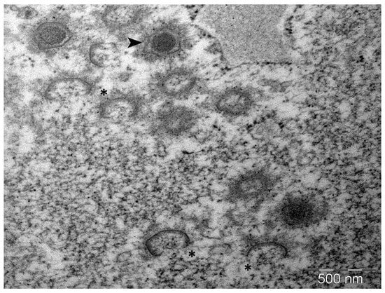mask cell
I'll use <instances>...</instances> for the list:
<instances>
[{"label": "cell", "instance_id": "obj_1", "mask_svg": "<svg viewBox=\"0 0 385 293\" xmlns=\"http://www.w3.org/2000/svg\"><path fill=\"white\" fill-rule=\"evenodd\" d=\"M68 25L56 19L43 20L35 25L29 34V44L34 50L47 53L59 49L72 39Z\"/></svg>", "mask_w": 385, "mask_h": 293}, {"label": "cell", "instance_id": "obj_2", "mask_svg": "<svg viewBox=\"0 0 385 293\" xmlns=\"http://www.w3.org/2000/svg\"><path fill=\"white\" fill-rule=\"evenodd\" d=\"M178 27L161 26L149 34L142 52L149 58L164 59L178 53L182 46L183 34Z\"/></svg>", "mask_w": 385, "mask_h": 293}, {"label": "cell", "instance_id": "obj_3", "mask_svg": "<svg viewBox=\"0 0 385 293\" xmlns=\"http://www.w3.org/2000/svg\"><path fill=\"white\" fill-rule=\"evenodd\" d=\"M198 83V76L192 69L177 67L162 74L156 86L162 96L170 100H181L193 93Z\"/></svg>", "mask_w": 385, "mask_h": 293}, {"label": "cell", "instance_id": "obj_4", "mask_svg": "<svg viewBox=\"0 0 385 293\" xmlns=\"http://www.w3.org/2000/svg\"><path fill=\"white\" fill-rule=\"evenodd\" d=\"M271 186V177L261 170H250L234 179L228 186L226 198L230 202L252 201Z\"/></svg>", "mask_w": 385, "mask_h": 293}, {"label": "cell", "instance_id": "obj_5", "mask_svg": "<svg viewBox=\"0 0 385 293\" xmlns=\"http://www.w3.org/2000/svg\"><path fill=\"white\" fill-rule=\"evenodd\" d=\"M93 86L85 78L64 75L52 79L44 90V97L55 102H69L89 95Z\"/></svg>", "mask_w": 385, "mask_h": 293}, {"label": "cell", "instance_id": "obj_6", "mask_svg": "<svg viewBox=\"0 0 385 293\" xmlns=\"http://www.w3.org/2000/svg\"><path fill=\"white\" fill-rule=\"evenodd\" d=\"M253 95L242 87H231L219 93L214 101L216 111L229 117L248 114L254 107Z\"/></svg>", "mask_w": 385, "mask_h": 293}, {"label": "cell", "instance_id": "obj_7", "mask_svg": "<svg viewBox=\"0 0 385 293\" xmlns=\"http://www.w3.org/2000/svg\"><path fill=\"white\" fill-rule=\"evenodd\" d=\"M141 109V101L132 95H113L104 100L99 105L102 118L114 123H121L134 118Z\"/></svg>", "mask_w": 385, "mask_h": 293}, {"label": "cell", "instance_id": "obj_8", "mask_svg": "<svg viewBox=\"0 0 385 293\" xmlns=\"http://www.w3.org/2000/svg\"><path fill=\"white\" fill-rule=\"evenodd\" d=\"M197 121V113L186 106H172L162 112L159 128L167 137H177L190 131Z\"/></svg>", "mask_w": 385, "mask_h": 293}, {"label": "cell", "instance_id": "obj_9", "mask_svg": "<svg viewBox=\"0 0 385 293\" xmlns=\"http://www.w3.org/2000/svg\"><path fill=\"white\" fill-rule=\"evenodd\" d=\"M190 242L189 236L184 231L169 229L153 234L147 239L145 246L151 256L159 257L184 250L190 245Z\"/></svg>", "mask_w": 385, "mask_h": 293}, {"label": "cell", "instance_id": "obj_10", "mask_svg": "<svg viewBox=\"0 0 385 293\" xmlns=\"http://www.w3.org/2000/svg\"><path fill=\"white\" fill-rule=\"evenodd\" d=\"M141 14L142 8L139 6L113 5L106 7L102 18L108 29L120 30L135 24Z\"/></svg>", "mask_w": 385, "mask_h": 293}, {"label": "cell", "instance_id": "obj_11", "mask_svg": "<svg viewBox=\"0 0 385 293\" xmlns=\"http://www.w3.org/2000/svg\"><path fill=\"white\" fill-rule=\"evenodd\" d=\"M118 50L113 43L97 41L92 43L88 52L90 63L101 69H108L115 64Z\"/></svg>", "mask_w": 385, "mask_h": 293}, {"label": "cell", "instance_id": "obj_12", "mask_svg": "<svg viewBox=\"0 0 385 293\" xmlns=\"http://www.w3.org/2000/svg\"><path fill=\"white\" fill-rule=\"evenodd\" d=\"M316 205L311 201H305L297 197L290 201H286L281 207V217L289 221L306 220L313 215Z\"/></svg>", "mask_w": 385, "mask_h": 293}, {"label": "cell", "instance_id": "obj_13", "mask_svg": "<svg viewBox=\"0 0 385 293\" xmlns=\"http://www.w3.org/2000/svg\"><path fill=\"white\" fill-rule=\"evenodd\" d=\"M36 14V11L29 7L22 8L20 11V17L24 19L33 18Z\"/></svg>", "mask_w": 385, "mask_h": 293}]
</instances>
